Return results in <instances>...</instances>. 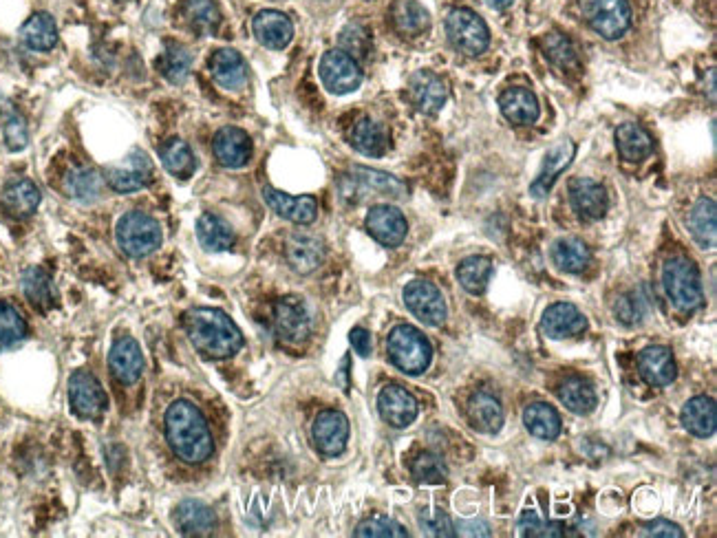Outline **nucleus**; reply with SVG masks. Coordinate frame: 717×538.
<instances>
[{
	"label": "nucleus",
	"mask_w": 717,
	"mask_h": 538,
	"mask_svg": "<svg viewBox=\"0 0 717 538\" xmlns=\"http://www.w3.org/2000/svg\"><path fill=\"white\" fill-rule=\"evenodd\" d=\"M166 439L173 453L186 464H203L214 453V441L206 417L188 400H177L164 415Z\"/></svg>",
	"instance_id": "obj_1"
},
{
	"label": "nucleus",
	"mask_w": 717,
	"mask_h": 538,
	"mask_svg": "<svg viewBox=\"0 0 717 538\" xmlns=\"http://www.w3.org/2000/svg\"><path fill=\"white\" fill-rule=\"evenodd\" d=\"M188 338L201 355L210 360H226L243 347V333L221 309L195 307L184 316Z\"/></svg>",
	"instance_id": "obj_2"
},
{
	"label": "nucleus",
	"mask_w": 717,
	"mask_h": 538,
	"mask_svg": "<svg viewBox=\"0 0 717 538\" xmlns=\"http://www.w3.org/2000/svg\"><path fill=\"white\" fill-rule=\"evenodd\" d=\"M340 195L342 199L360 203L371 197H389V199H404L409 195V186L400 181L398 177L389 175L376 168L353 166L345 172L340 179Z\"/></svg>",
	"instance_id": "obj_3"
},
{
	"label": "nucleus",
	"mask_w": 717,
	"mask_h": 538,
	"mask_svg": "<svg viewBox=\"0 0 717 538\" xmlns=\"http://www.w3.org/2000/svg\"><path fill=\"white\" fill-rule=\"evenodd\" d=\"M387 351L391 362L406 375L424 373L433 358L431 342L424 338L420 329L411 325H398L389 333Z\"/></svg>",
	"instance_id": "obj_4"
},
{
	"label": "nucleus",
	"mask_w": 717,
	"mask_h": 538,
	"mask_svg": "<svg viewBox=\"0 0 717 538\" xmlns=\"http://www.w3.org/2000/svg\"><path fill=\"white\" fill-rule=\"evenodd\" d=\"M662 285L680 311H695L704 303L700 274L689 258H671L662 267Z\"/></svg>",
	"instance_id": "obj_5"
},
{
	"label": "nucleus",
	"mask_w": 717,
	"mask_h": 538,
	"mask_svg": "<svg viewBox=\"0 0 717 538\" xmlns=\"http://www.w3.org/2000/svg\"><path fill=\"white\" fill-rule=\"evenodd\" d=\"M117 245L131 258H144L162 245V228L146 212H126L115 228Z\"/></svg>",
	"instance_id": "obj_6"
},
{
	"label": "nucleus",
	"mask_w": 717,
	"mask_h": 538,
	"mask_svg": "<svg viewBox=\"0 0 717 538\" xmlns=\"http://www.w3.org/2000/svg\"><path fill=\"white\" fill-rule=\"evenodd\" d=\"M446 34L453 47L464 56H481L490 45V31L473 9H453L446 18Z\"/></svg>",
	"instance_id": "obj_7"
},
{
	"label": "nucleus",
	"mask_w": 717,
	"mask_h": 538,
	"mask_svg": "<svg viewBox=\"0 0 717 538\" xmlns=\"http://www.w3.org/2000/svg\"><path fill=\"white\" fill-rule=\"evenodd\" d=\"M581 14L598 36L618 40L631 25L627 0H581Z\"/></svg>",
	"instance_id": "obj_8"
},
{
	"label": "nucleus",
	"mask_w": 717,
	"mask_h": 538,
	"mask_svg": "<svg viewBox=\"0 0 717 538\" xmlns=\"http://www.w3.org/2000/svg\"><path fill=\"white\" fill-rule=\"evenodd\" d=\"M155 177L153 161L142 148L131 150L120 166H109L104 170V181L120 195L144 190Z\"/></svg>",
	"instance_id": "obj_9"
},
{
	"label": "nucleus",
	"mask_w": 717,
	"mask_h": 538,
	"mask_svg": "<svg viewBox=\"0 0 717 538\" xmlns=\"http://www.w3.org/2000/svg\"><path fill=\"white\" fill-rule=\"evenodd\" d=\"M320 80H323L325 89L334 95H347L360 89L362 84V69L358 60H353L349 53L342 49H331L323 58H320Z\"/></svg>",
	"instance_id": "obj_10"
},
{
	"label": "nucleus",
	"mask_w": 717,
	"mask_h": 538,
	"mask_svg": "<svg viewBox=\"0 0 717 538\" xmlns=\"http://www.w3.org/2000/svg\"><path fill=\"white\" fill-rule=\"evenodd\" d=\"M274 331L285 344H298L307 342L309 333H312V316L301 298H283L278 300L274 307Z\"/></svg>",
	"instance_id": "obj_11"
},
{
	"label": "nucleus",
	"mask_w": 717,
	"mask_h": 538,
	"mask_svg": "<svg viewBox=\"0 0 717 538\" xmlns=\"http://www.w3.org/2000/svg\"><path fill=\"white\" fill-rule=\"evenodd\" d=\"M69 404L80 419H100L109 406L102 384L89 371H76L69 380Z\"/></svg>",
	"instance_id": "obj_12"
},
{
	"label": "nucleus",
	"mask_w": 717,
	"mask_h": 538,
	"mask_svg": "<svg viewBox=\"0 0 717 538\" xmlns=\"http://www.w3.org/2000/svg\"><path fill=\"white\" fill-rule=\"evenodd\" d=\"M404 303L409 307L411 314L422 320L428 327H440L446 320V300L440 289L433 283L426 281H413L404 289Z\"/></svg>",
	"instance_id": "obj_13"
},
{
	"label": "nucleus",
	"mask_w": 717,
	"mask_h": 538,
	"mask_svg": "<svg viewBox=\"0 0 717 538\" xmlns=\"http://www.w3.org/2000/svg\"><path fill=\"white\" fill-rule=\"evenodd\" d=\"M314 444L320 455L338 457L345 453L349 441V419L340 411H323L314 419Z\"/></svg>",
	"instance_id": "obj_14"
},
{
	"label": "nucleus",
	"mask_w": 717,
	"mask_h": 538,
	"mask_svg": "<svg viewBox=\"0 0 717 538\" xmlns=\"http://www.w3.org/2000/svg\"><path fill=\"white\" fill-rule=\"evenodd\" d=\"M378 411H380V417L389 426L409 428L417 419L420 406H417L415 397L406 389H402V386L389 384V386H384L378 395Z\"/></svg>",
	"instance_id": "obj_15"
},
{
	"label": "nucleus",
	"mask_w": 717,
	"mask_h": 538,
	"mask_svg": "<svg viewBox=\"0 0 717 538\" xmlns=\"http://www.w3.org/2000/svg\"><path fill=\"white\" fill-rule=\"evenodd\" d=\"M325 243L314 234L294 232L285 243V258L296 274H312L325 261Z\"/></svg>",
	"instance_id": "obj_16"
},
{
	"label": "nucleus",
	"mask_w": 717,
	"mask_h": 538,
	"mask_svg": "<svg viewBox=\"0 0 717 538\" xmlns=\"http://www.w3.org/2000/svg\"><path fill=\"white\" fill-rule=\"evenodd\" d=\"M367 232L384 247H398L406 239L409 223L404 214L393 206H373L367 214Z\"/></svg>",
	"instance_id": "obj_17"
},
{
	"label": "nucleus",
	"mask_w": 717,
	"mask_h": 538,
	"mask_svg": "<svg viewBox=\"0 0 717 538\" xmlns=\"http://www.w3.org/2000/svg\"><path fill=\"white\" fill-rule=\"evenodd\" d=\"M212 153L221 166L243 168L252 157V139L237 126H226L212 139Z\"/></svg>",
	"instance_id": "obj_18"
},
{
	"label": "nucleus",
	"mask_w": 717,
	"mask_h": 538,
	"mask_svg": "<svg viewBox=\"0 0 717 538\" xmlns=\"http://www.w3.org/2000/svg\"><path fill=\"white\" fill-rule=\"evenodd\" d=\"M448 91L442 78L431 71H417L409 80V100L424 115H437L446 104Z\"/></svg>",
	"instance_id": "obj_19"
},
{
	"label": "nucleus",
	"mask_w": 717,
	"mask_h": 538,
	"mask_svg": "<svg viewBox=\"0 0 717 538\" xmlns=\"http://www.w3.org/2000/svg\"><path fill=\"white\" fill-rule=\"evenodd\" d=\"M263 199L267 206H270L278 214V217H283L296 225H309V223H314L318 217V201L312 195L290 197L281 190L265 186Z\"/></svg>",
	"instance_id": "obj_20"
},
{
	"label": "nucleus",
	"mask_w": 717,
	"mask_h": 538,
	"mask_svg": "<svg viewBox=\"0 0 717 538\" xmlns=\"http://www.w3.org/2000/svg\"><path fill=\"white\" fill-rule=\"evenodd\" d=\"M570 201L574 212L585 221H598L609 208L607 190L594 179L579 177L570 184Z\"/></svg>",
	"instance_id": "obj_21"
},
{
	"label": "nucleus",
	"mask_w": 717,
	"mask_h": 538,
	"mask_svg": "<svg viewBox=\"0 0 717 538\" xmlns=\"http://www.w3.org/2000/svg\"><path fill=\"white\" fill-rule=\"evenodd\" d=\"M585 329L587 320L572 303H556L543 311L541 331L552 340L581 336Z\"/></svg>",
	"instance_id": "obj_22"
},
{
	"label": "nucleus",
	"mask_w": 717,
	"mask_h": 538,
	"mask_svg": "<svg viewBox=\"0 0 717 538\" xmlns=\"http://www.w3.org/2000/svg\"><path fill=\"white\" fill-rule=\"evenodd\" d=\"M252 29L256 40L263 47L274 51L285 49L294 38V23L283 12H276V9H263V12L256 14L252 20Z\"/></svg>",
	"instance_id": "obj_23"
},
{
	"label": "nucleus",
	"mask_w": 717,
	"mask_h": 538,
	"mask_svg": "<svg viewBox=\"0 0 717 538\" xmlns=\"http://www.w3.org/2000/svg\"><path fill=\"white\" fill-rule=\"evenodd\" d=\"M109 369L113 373V378L126 386H131L142 378L144 355L133 338L124 336L113 344V349L109 353Z\"/></svg>",
	"instance_id": "obj_24"
},
{
	"label": "nucleus",
	"mask_w": 717,
	"mask_h": 538,
	"mask_svg": "<svg viewBox=\"0 0 717 538\" xmlns=\"http://www.w3.org/2000/svg\"><path fill=\"white\" fill-rule=\"evenodd\" d=\"M574 155H576V146L572 142H567V139H563V142H559V144H554L543 159V166L539 170L537 179L532 181L530 195L537 199L548 195L552 186L556 184V179L561 177V172L572 164Z\"/></svg>",
	"instance_id": "obj_25"
},
{
	"label": "nucleus",
	"mask_w": 717,
	"mask_h": 538,
	"mask_svg": "<svg viewBox=\"0 0 717 538\" xmlns=\"http://www.w3.org/2000/svg\"><path fill=\"white\" fill-rule=\"evenodd\" d=\"M210 75L221 89L239 91L248 84V64L241 58V53L234 49H219L210 58Z\"/></svg>",
	"instance_id": "obj_26"
},
{
	"label": "nucleus",
	"mask_w": 717,
	"mask_h": 538,
	"mask_svg": "<svg viewBox=\"0 0 717 538\" xmlns=\"http://www.w3.org/2000/svg\"><path fill=\"white\" fill-rule=\"evenodd\" d=\"M175 527L184 536H210L217 527V516L212 508L197 499L181 501L175 508Z\"/></svg>",
	"instance_id": "obj_27"
},
{
	"label": "nucleus",
	"mask_w": 717,
	"mask_h": 538,
	"mask_svg": "<svg viewBox=\"0 0 717 538\" xmlns=\"http://www.w3.org/2000/svg\"><path fill=\"white\" fill-rule=\"evenodd\" d=\"M638 371L649 386H667L676 380V360L667 347H649L640 353Z\"/></svg>",
	"instance_id": "obj_28"
},
{
	"label": "nucleus",
	"mask_w": 717,
	"mask_h": 538,
	"mask_svg": "<svg viewBox=\"0 0 717 538\" xmlns=\"http://www.w3.org/2000/svg\"><path fill=\"white\" fill-rule=\"evenodd\" d=\"M349 139L351 146L367 157H382L389 150L387 128L376 120H371V117H360V120L351 126Z\"/></svg>",
	"instance_id": "obj_29"
},
{
	"label": "nucleus",
	"mask_w": 717,
	"mask_h": 538,
	"mask_svg": "<svg viewBox=\"0 0 717 538\" xmlns=\"http://www.w3.org/2000/svg\"><path fill=\"white\" fill-rule=\"evenodd\" d=\"M23 294L38 311H49L58 305V289L53 285L51 276L40 267H29L20 276Z\"/></svg>",
	"instance_id": "obj_30"
},
{
	"label": "nucleus",
	"mask_w": 717,
	"mask_h": 538,
	"mask_svg": "<svg viewBox=\"0 0 717 538\" xmlns=\"http://www.w3.org/2000/svg\"><path fill=\"white\" fill-rule=\"evenodd\" d=\"M104 177L91 166H76L64 177V192L78 203H93L102 197Z\"/></svg>",
	"instance_id": "obj_31"
},
{
	"label": "nucleus",
	"mask_w": 717,
	"mask_h": 538,
	"mask_svg": "<svg viewBox=\"0 0 717 538\" xmlns=\"http://www.w3.org/2000/svg\"><path fill=\"white\" fill-rule=\"evenodd\" d=\"M499 106H501V113H504L506 120L512 124H519V126L534 124L539 120V113H541L537 95L528 89H519V86H515V89H508L504 95H501Z\"/></svg>",
	"instance_id": "obj_32"
},
{
	"label": "nucleus",
	"mask_w": 717,
	"mask_h": 538,
	"mask_svg": "<svg viewBox=\"0 0 717 538\" xmlns=\"http://www.w3.org/2000/svg\"><path fill=\"white\" fill-rule=\"evenodd\" d=\"M468 419L479 433L495 435L504 426V408L497 397L488 393H475L468 402Z\"/></svg>",
	"instance_id": "obj_33"
},
{
	"label": "nucleus",
	"mask_w": 717,
	"mask_h": 538,
	"mask_svg": "<svg viewBox=\"0 0 717 538\" xmlns=\"http://www.w3.org/2000/svg\"><path fill=\"white\" fill-rule=\"evenodd\" d=\"M717 210L713 199H700L689 212V232L702 250H715L717 243Z\"/></svg>",
	"instance_id": "obj_34"
},
{
	"label": "nucleus",
	"mask_w": 717,
	"mask_h": 538,
	"mask_svg": "<svg viewBox=\"0 0 717 538\" xmlns=\"http://www.w3.org/2000/svg\"><path fill=\"white\" fill-rule=\"evenodd\" d=\"M682 424L695 437H711L717 428V406L711 397H693L682 408Z\"/></svg>",
	"instance_id": "obj_35"
},
{
	"label": "nucleus",
	"mask_w": 717,
	"mask_h": 538,
	"mask_svg": "<svg viewBox=\"0 0 717 538\" xmlns=\"http://www.w3.org/2000/svg\"><path fill=\"white\" fill-rule=\"evenodd\" d=\"M159 161L166 168V172L177 179H190L197 170V159L192 155V148L184 139L173 137L159 146Z\"/></svg>",
	"instance_id": "obj_36"
},
{
	"label": "nucleus",
	"mask_w": 717,
	"mask_h": 538,
	"mask_svg": "<svg viewBox=\"0 0 717 538\" xmlns=\"http://www.w3.org/2000/svg\"><path fill=\"white\" fill-rule=\"evenodd\" d=\"M40 199H42V195H40L38 186L29 179H18V181H14V184H9L3 192L5 210L12 214V217H18V219L31 217V214L38 210Z\"/></svg>",
	"instance_id": "obj_37"
},
{
	"label": "nucleus",
	"mask_w": 717,
	"mask_h": 538,
	"mask_svg": "<svg viewBox=\"0 0 717 538\" xmlns=\"http://www.w3.org/2000/svg\"><path fill=\"white\" fill-rule=\"evenodd\" d=\"M197 239L203 250L226 252L234 245L237 236L228 221H223L217 214H203L197 221Z\"/></svg>",
	"instance_id": "obj_38"
},
{
	"label": "nucleus",
	"mask_w": 717,
	"mask_h": 538,
	"mask_svg": "<svg viewBox=\"0 0 717 538\" xmlns=\"http://www.w3.org/2000/svg\"><path fill=\"white\" fill-rule=\"evenodd\" d=\"M616 146L625 161H642L654 150V139L640 124L627 122L616 128Z\"/></svg>",
	"instance_id": "obj_39"
},
{
	"label": "nucleus",
	"mask_w": 717,
	"mask_h": 538,
	"mask_svg": "<svg viewBox=\"0 0 717 538\" xmlns=\"http://www.w3.org/2000/svg\"><path fill=\"white\" fill-rule=\"evenodd\" d=\"M20 40L34 51H49L58 42V25L49 14L38 12L20 27Z\"/></svg>",
	"instance_id": "obj_40"
},
{
	"label": "nucleus",
	"mask_w": 717,
	"mask_h": 538,
	"mask_svg": "<svg viewBox=\"0 0 717 538\" xmlns=\"http://www.w3.org/2000/svg\"><path fill=\"white\" fill-rule=\"evenodd\" d=\"M523 424L534 437L552 441L561 435V417L550 404L534 402L523 411Z\"/></svg>",
	"instance_id": "obj_41"
},
{
	"label": "nucleus",
	"mask_w": 717,
	"mask_h": 538,
	"mask_svg": "<svg viewBox=\"0 0 717 538\" xmlns=\"http://www.w3.org/2000/svg\"><path fill=\"white\" fill-rule=\"evenodd\" d=\"M554 265L567 274H581L592 261L590 247L579 239H561L552 247Z\"/></svg>",
	"instance_id": "obj_42"
},
{
	"label": "nucleus",
	"mask_w": 717,
	"mask_h": 538,
	"mask_svg": "<svg viewBox=\"0 0 717 538\" xmlns=\"http://www.w3.org/2000/svg\"><path fill=\"white\" fill-rule=\"evenodd\" d=\"M559 400L574 415H590L596 408V393L592 384L581 378H567L559 386Z\"/></svg>",
	"instance_id": "obj_43"
},
{
	"label": "nucleus",
	"mask_w": 717,
	"mask_h": 538,
	"mask_svg": "<svg viewBox=\"0 0 717 538\" xmlns=\"http://www.w3.org/2000/svg\"><path fill=\"white\" fill-rule=\"evenodd\" d=\"M393 23L404 36H420L428 29L431 18L417 0H398L393 5Z\"/></svg>",
	"instance_id": "obj_44"
},
{
	"label": "nucleus",
	"mask_w": 717,
	"mask_h": 538,
	"mask_svg": "<svg viewBox=\"0 0 717 538\" xmlns=\"http://www.w3.org/2000/svg\"><path fill=\"white\" fill-rule=\"evenodd\" d=\"M492 261L488 256H468L457 267V278L468 294H481L488 287Z\"/></svg>",
	"instance_id": "obj_45"
},
{
	"label": "nucleus",
	"mask_w": 717,
	"mask_h": 538,
	"mask_svg": "<svg viewBox=\"0 0 717 538\" xmlns=\"http://www.w3.org/2000/svg\"><path fill=\"white\" fill-rule=\"evenodd\" d=\"M186 18L199 36H212L221 25V12L214 0H188Z\"/></svg>",
	"instance_id": "obj_46"
},
{
	"label": "nucleus",
	"mask_w": 717,
	"mask_h": 538,
	"mask_svg": "<svg viewBox=\"0 0 717 538\" xmlns=\"http://www.w3.org/2000/svg\"><path fill=\"white\" fill-rule=\"evenodd\" d=\"M27 336V322L20 314L18 307L0 300V349H9L25 340Z\"/></svg>",
	"instance_id": "obj_47"
},
{
	"label": "nucleus",
	"mask_w": 717,
	"mask_h": 538,
	"mask_svg": "<svg viewBox=\"0 0 717 538\" xmlns=\"http://www.w3.org/2000/svg\"><path fill=\"white\" fill-rule=\"evenodd\" d=\"M192 67V53L181 47V45H170L164 56L159 58V71H162L164 78L173 84H181L190 73Z\"/></svg>",
	"instance_id": "obj_48"
},
{
	"label": "nucleus",
	"mask_w": 717,
	"mask_h": 538,
	"mask_svg": "<svg viewBox=\"0 0 717 538\" xmlns=\"http://www.w3.org/2000/svg\"><path fill=\"white\" fill-rule=\"evenodd\" d=\"M519 534L530 538H561L565 536V525L556 521H543L539 512L526 510L519 516Z\"/></svg>",
	"instance_id": "obj_49"
},
{
	"label": "nucleus",
	"mask_w": 717,
	"mask_h": 538,
	"mask_svg": "<svg viewBox=\"0 0 717 538\" xmlns=\"http://www.w3.org/2000/svg\"><path fill=\"white\" fill-rule=\"evenodd\" d=\"M353 534L360 538H406L409 536V532H406L398 521H393V519H389V516H382V514L369 516V519H365L356 527V532Z\"/></svg>",
	"instance_id": "obj_50"
},
{
	"label": "nucleus",
	"mask_w": 717,
	"mask_h": 538,
	"mask_svg": "<svg viewBox=\"0 0 717 538\" xmlns=\"http://www.w3.org/2000/svg\"><path fill=\"white\" fill-rule=\"evenodd\" d=\"M411 472L420 483H435V486L437 483H444L448 477V468L442 457H437L433 453L417 455L411 464Z\"/></svg>",
	"instance_id": "obj_51"
},
{
	"label": "nucleus",
	"mask_w": 717,
	"mask_h": 538,
	"mask_svg": "<svg viewBox=\"0 0 717 538\" xmlns=\"http://www.w3.org/2000/svg\"><path fill=\"white\" fill-rule=\"evenodd\" d=\"M420 527L426 536L435 538H453L455 527L453 521L448 519L444 510H422L420 512Z\"/></svg>",
	"instance_id": "obj_52"
},
{
	"label": "nucleus",
	"mask_w": 717,
	"mask_h": 538,
	"mask_svg": "<svg viewBox=\"0 0 717 538\" xmlns=\"http://www.w3.org/2000/svg\"><path fill=\"white\" fill-rule=\"evenodd\" d=\"M3 135H5V144H7L9 150H12V153H18V150L27 148V144H29V128H27L25 117L20 113H14V111L9 113V117L5 120Z\"/></svg>",
	"instance_id": "obj_53"
},
{
	"label": "nucleus",
	"mask_w": 717,
	"mask_h": 538,
	"mask_svg": "<svg viewBox=\"0 0 717 538\" xmlns=\"http://www.w3.org/2000/svg\"><path fill=\"white\" fill-rule=\"evenodd\" d=\"M340 45H342V51L349 53L353 60H360V58H367L371 42H369V34L360 25H349L345 31H342Z\"/></svg>",
	"instance_id": "obj_54"
},
{
	"label": "nucleus",
	"mask_w": 717,
	"mask_h": 538,
	"mask_svg": "<svg viewBox=\"0 0 717 538\" xmlns=\"http://www.w3.org/2000/svg\"><path fill=\"white\" fill-rule=\"evenodd\" d=\"M545 45H548V53L550 58L561 64V67H572V64H576V56H574V49L570 42H567L565 38H561L559 34H552L548 40H545Z\"/></svg>",
	"instance_id": "obj_55"
},
{
	"label": "nucleus",
	"mask_w": 717,
	"mask_h": 538,
	"mask_svg": "<svg viewBox=\"0 0 717 538\" xmlns=\"http://www.w3.org/2000/svg\"><path fill=\"white\" fill-rule=\"evenodd\" d=\"M616 316L625 325H636V322L642 320V300H638L634 294L618 298Z\"/></svg>",
	"instance_id": "obj_56"
},
{
	"label": "nucleus",
	"mask_w": 717,
	"mask_h": 538,
	"mask_svg": "<svg viewBox=\"0 0 717 538\" xmlns=\"http://www.w3.org/2000/svg\"><path fill=\"white\" fill-rule=\"evenodd\" d=\"M642 536H656V538H682V530L671 521H665V519H658L654 523H647L645 527H642Z\"/></svg>",
	"instance_id": "obj_57"
},
{
	"label": "nucleus",
	"mask_w": 717,
	"mask_h": 538,
	"mask_svg": "<svg viewBox=\"0 0 717 538\" xmlns=\"http://www.w3.org/2000/svg\"><path fill=\"white\" fill-rule=\"evenodd\" d=\"M349 340H351V347L356 349L358 355H362V358H369L371 355V333L367 329L356 327L349 333Z\"/></svg>",
	"instance_id": "obj_58"
},
{
	"label": "nucleus",
	"mask_w": 717,
	"mask_h": 538,
	"mask_svg": "<svg viewBox=\"0 0 717 538\" xmlns=\"http://www.w3.org/2000/svg\"><path fill=\"white\" fill-rule=\"evenodd\" d=\"M462 525L470 527V530H462L457 534H462V536H490V530H488L486 523H466V521H462Z\"/></svg>",
	"instance_id": "obj_59"
},
{
	"label": "nucleus",
	"mask_w": 717,
	"mask_h": 538,
	"mask_svg": "<svg viewBox=\"0 0 717 538\" xmlns=\"http://www.w3.org/2000/svg\"><path fill=\"white\" fill-rule=\"evenodd\" d=\"M347 369H349V358L342 360V367H340V373H338V380H340V384H342V391H349V384H347V380H345V375H349Z\"/></svg>",
	"instance_id": "obj_60"
},
{
	"label": "nucleus",
	"mask_w": 717,
	"mask_h": 538,
	"mask_svg": "<svg viewBox=\"0 0 717 538\" xmlns=\"http://www.w3.org/2000/svg\"><path fill=\"white\" fill-rule=\"evenodd\" d=\"M486 3L490 7H495V9H506V7H510L512 3H515V0H486Z\"/></svg>",
	"instance_id": "obj_61"
},
{
	"label": "nucleus",
	"mask_w": 717,
	"mask_h": 538,
	"mask_svg": "<svg viewBox=\"0 0 717 538\" xmlns=\"http://www.w3.org/2000/svg\"><path fill=\"white\" fill-rule=\"evenodd\" d=\"M122 3H128V0H122Z\"/></svg>",
	"instance_id": "obj_62"
}]
</instances>
